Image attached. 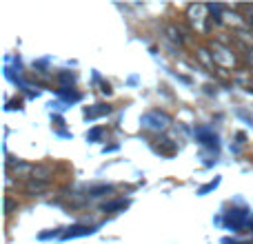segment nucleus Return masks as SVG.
<instances>
[{"mask_svg": "<svg viewBox=\"0 0 253 244\" xmlns=\"http://www.w3.org/2000/svg\"><path fill=\"white\" fill-rule=\"evenodd\" d=\"M96 231L93 227H84V224H74V227L67 229V233L62 238L65 240H71V238H80V236H91V233Z\"/></svg>", "mask_w": 253, "mask_h": 244, "instance_id": "nucleus-3", "label": "nucleus"}, {"mask_svg": "<svg viewBox=\"0 0 253 244\" xmlns=\"http://www.w3.org/2000/svg\"><path fill=\"white\" fill-rule=\"evenodd\" d=\"M218 184H220V180H213V182L205 184V187H202V189H200V191H198V196H207V193H209V191H213V189H215V187H218Z\"/></svg>", "mask_w": 253, "mask_h": 244, "instance_id": "nucleus-7", "label": "nucleus"}, {"mask_svg": "<svg viewBox=\"0 0 253 244\" xmlns=\"http://www.w3.org/2000/svg\"><path fill=\"white\" fill-rule=\"evenodd\" d=\"M109 111H111V107H107V105H96L93 109H87V111H84V116H87L89 120H93V118H98V116L109 114Z\"/></svg>", "mask_w": 253, "mask_h": 244, "instance_id": "nucleus-5", "label": "nucleus"}, {"mask_svg": "<svg viewBox=\"0 0 253 244\" xmlns=\"http://www.w3.org/2000/svg\"><path fill=\"white\" fill-rule=\"evenodd\" d=\"M169 122H171L169 116H167V114H160V111H149V114L142 118V124L147 126V129H156V131L165 129Z\"/></svg>", "mask_w": 253, "mask_h": 244, "instance_id": "nucleus-1", "label": "nucleus"}, {"mask_svg": "<svg viewBox=\"0 0 253 244\" xmlns=\"http://www.w3.org/2000/svg\"><path fill=\"white\" fill-rule=\"evenodd\" d=\"M58 80H60V82H74V76H69V74H60V76H58Z\"/></svg>", "mask_w": 253, "mask_h": 244, "instance_id": "nucleus-11", "label": "nucleus"}, {"mask_svg": "<svg viewBox=\"0 0 253 244\" xmlns=\"http://www.w3.org/2000/svg\"><path fill=\"white\" fill-rule=\"evenodd\" d=\"M167 31H169V34H171L169 38L173 40V42H182V38H180V34H178V31H175V27H171V25H169V27H167Z\"/></svg>", "mask_w": 253, "mask_h": 244, "instance_id": "nucleus-9", "label": "nucleus"}, {"mask_svg": "<svg viewBox=\"0 0 253 244\" xmlns=\"http://www.w3.org/2000/svg\"><path fill=\"white\" fill-rule=\"evenodd\" d=\"M196 135H198V140H200V144H205V147H213V149H218V138H215V135L211 133L209 129H198V131H196Z\"/></svg>", "mask_w": 253, "mask_h": 244, "instance_id": "nucleus-4", "label": "nucleus"}, {"mask_svg": "<svg viewBox=\"0 0 253 244\" xmlns=\"http://www.w3.org/2000/svg\"><path fill=\"white\" fill-rule=\"evenodd\" d=\"M31 171H34V178L42 180V182H47L49 173H51V169H49V166H36V169H31Z\"/></svg>", "mask_w": 253, "mask_h": 244, "instance_id": "nucleus-6", "label": "nucleus"}, {"mask_svg": "<svg viewBox=\"0 0 253 244\" xmlns=\"http://www.w3.org/2000/svg\"><path fill=\"white\" fill-rule=\"evenodd\" d=\"M247 220H249L247 211H229V215H227V224L231 231H240L247 224Z\"/></svg>", "mask_w": 253, "mask_h": 244, "instance_id": "nucleus-2", "label": "nucleus"}, {"mask_svg": "<svg viewBox=\"0 0 253 244\" xmlns=\"http://www.w3.org/2000/svg\"><path fill=\"white\" fill-rule=\"evenodd\" d=\"M100 135H102V129H91L87 133V140H91L93 142V140H100Z\"/></svg>", "mask_w": 253, "mask_h": 244, "instance_id": "nucleus-10", "label": "nucleus"}, {"mask_svg": "<svg viewBox=\"0 0 253 244\" xmlns=\"http://www.w3.org/2000/svg\"><path fill=\"white\" fill-rule=\"evenodd\" d=\"M120 206H126V202L118 200V202H111V204H105L102 209H105V211H114V209H120Z\"/></svg>", "mask_w": 253, "mask_h": 244, "instance_id": "nucleus-8", "label": "nucleus"}]
</instances>
